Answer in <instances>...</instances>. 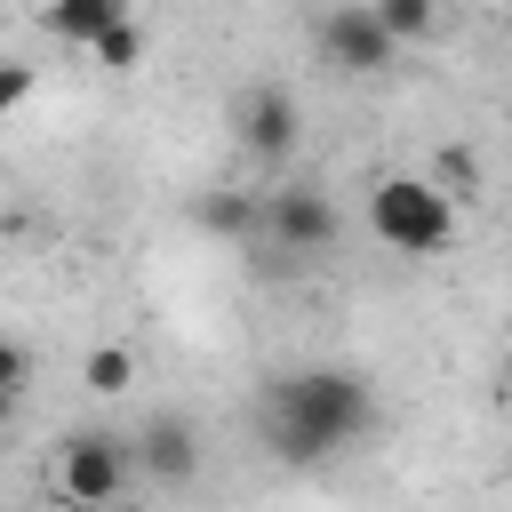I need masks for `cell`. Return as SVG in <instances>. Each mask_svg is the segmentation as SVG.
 <instances>
[{"mask_svg":"<svg viewBox=\"0 0 512 512\" xmlns=\"http://www.w3.org/2000/svg\"><path fill=\"white\" fill-rule=\"evenodd\" d=\"M368 424H376V392L352 368H288L264 384V448L296 472L344 456L352 440H368Z\"/></svg>","mask_w":512,"mask_h":512,"instance_id":"6da1fadb","label":"cell"},{"mask_svg":"<svg viewBox=\"0 0 512 512\" xmlns=\"http://www.w3.org/2000/svg\"><path fill=\"white\" fill-rule=\"evenodd\" d=\"M368 224L400 256H440L456 240V200L432 176H376L368 184Z\"/></svg>","mask_w":512,"mask_h":512,"instance_id":"7a4b0ae2","label":"cell"},{"mask_svg":"<svg viewBox=\"0 0 512 512\" xmlns=\"http://www.w3.org/2000/svg\"><path fill=\"white\" fill-rule=\"evenodd\" d=\"M128 480H136V448H128V432H72L64 456H56V496L80 504V512L120 504Z\"/></svg>","mask_w":512,"mask_h":512,"instance_id":"3957f363","label":"cell"},{"mask_svg":"<svg viewBox=\"0 0 512 512\" xmlns=\"http://www.w3.org/2000/svg\"><path fill=\"white\" fill-rule=\"evenodd\" d=\"M312 48H320V64H328V72H344V80H384V72H392V56H400V40L376 24V8H368V0L328 8V16H320V32H312Z\"/></svg>","mask_w":512,"mask_h":512,"instance_id":"277c9868","label":"cell"},{"mask_svg":"<svg viewBox=\"0 0 512 512\" xmlns=\"http://www.w3.org/2000/svg\"><path fill=\"white\" fill-rule=\"evenodd\" d=\"M336 232H344V216H336V200H328L320 184H280V192H264V240H272V248H288V256H328Z\"/></svg>","mask_w":512,"mask_h":512,"instance_id":"5b68a950","label":"cell"},{"mask_svg":"<svg viewBox=\"0 0 512 512\" xmlns=\"http://www.w3.org/2000/svg\"><path fill=\"white\" fill-rule=\"evenodd\" d=\"M296 136H304L296 96H288L280 80H256V88L240 96V144H248L256 160H288V152H296Z\"/></svg>","mask_w":512,"mask_h":512,"instance_id":"8992f818","label":"cell"},{"mask_svg":"<svg viewBox=\"0 0 512 512\" xmlns=\"http://www.w3.org/2000/svg\"><path fill=\"white\" fill-rule=\"evenodd\" d=\"M128 448H136V472H152V480H168V488H184V480L200 472V432H192L176 408L144 416V424L128 432Z\"/></svg>","mask_w":512,"mask_h":512,"instance_id":"52a82bcc","label":"cell"},{"mask_svg":"<svg viewBox=\"0 0 512 512\" xmlns=\"http://www.w3.org/2000/svg\"><path fill=\"white\" fill-rule=\"evenodd\" d=\"M192 224H200L208 240H232V248H248V240L264 232V200H256V192H232V184H216V192H200V200H192Z\"/></svg>","mask_w":512,"mask_h":512,"instance_id":"ba28073f","label":"cell"},{"mask_svg":"<svg viewBox=\"0 0 512 512\" xmlns=\"http://www.w3.org/2000/svg\"><path fill=\"white\" fill-rule=\"evenodd\" d=\"M120 16H128V0H48V8H40L48 40H64V48H96Z\"/></svg>","mask_w":512,"mask_h":512,"instance_id":"9c48e42d","label":"cell"},{"mask_svg":"<svg viewBox=\"0 0 512 512\" xmlns=\"http://www.w3.org/2000/svg\"><path fill=\"white\" fill-rule=\"evenodd\" d=\"M80 384H88L96 400H120V392L136 384V352H128V344H96V352L80 360Z\"/></svg>","mask_w":512,"mask_h":512,"instance_id":"30bf717a","label":"cell"},{"mask_svg":"<svg viewBox=\"0 0 512 512\" xmlns=\"http://www.w3.org/2000/svg\"><path fill=\"white\" fill-rule=\"evenodd\" d=\"M368 8H376V24H384V32L400 40V48H408V40H432V32H440V0H368Z\"/></svg>","mask_w":512,"mask_h":512,"instance_id":"8fae6325","label":"cell"},{"mask_svg":"<svg viewBox=\"0 0 512 512\" xmlns=\"http://www.w3.org/2000/svg\"><path fill=\"white\" fill-rule=\"evenodd\" d=\"M88 56H96L104 72H136V64H144V32H136V16H120V24L88 48Z\"/></svg>","mask_w":512,"mask_h":512,"instance_id":"7c38bea8","label":"cell"},{"mask_svg":"<svg viewBox=\"0 0 512 512\" xmlns=\"http://www.w3.org/2000/svg\"><path fill=\"white\" fill-rule=\"evenodd\" d=\"M432 184H440L448 200H472V192H480V160H472L464 144H440V160H432Z\"/></svg>","mask_w":512,"mask_h":512,"instance_id":"4fadbf2b","label":"cell"},{"mask_svg":"<svg viewBox=\"0 0 512 512\" xmlns=\"http://www.w3.org/2000/svg\"><path fill=\"white\" fill-rule=\"evenodd\" d=\"M24 384H32V352H24V344H16V336H0V392H8V400H16V392H24Z\"/></svg>","mask_w":512,"mask_h":512,"instance_id":"5bb4252c","label":"cell"},{"mask_svg":"<svg viewBox=\"0 0 512 512\" xmlns=\"http://www.w3.org/2000/svg\"><path fill=\"white\" fill-rule=\"evenodd\" d=\"M24 96H32V64H16V56H0V120H8V112H16Z\"/></svg>","mask_w":512,"mask_h":512,"instance_id":"9a60e30c","label":"cell"},{"mask_svg":"<svg viewBox=\"0 0 512 512\" xmlns=\"http://www.w3.org/2000/svg\"><path fill=\"white\" fill-rule=\"evenodd\" d=\"M248 272H264V280H288V272H296V256L264 240V248H248Z\"/></svg>","mask_w":512,"mask_h":512,"instance_id":"2e32d148","label":"cell"},{"mask_svg":"<svg viewBox=\"0 0 512 512\" xmlns=\"http://www.w3.org/2000/svg\"><path fill=\"white\" fill-rule=\"evenodd\" d=\"M104 512H144V504H128V496H120V504H104Z\"/></svg>","mask_w":512,"mask_h":512,"instance_id":"e0dca14e","label":"cell"},{"mask_svg":"<svg viewBox=\"0 0 512 512\" xmlns=\"http://www.w3.org/2000/svg\"><path fill=\"white\" fill-rule=\"evenodd\" d=\"M0 424H8V392H0Z\"/></svg>","mask_w":512,"mask_h":512,"instance_id":"ac0fdd59","label":"cell"}]
</instances>
